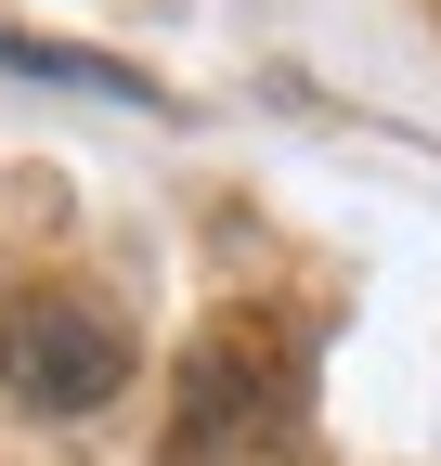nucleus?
<instances>
[{"label": "nucleus", "mask_w": 441, "mask_h": 466, "mask_svg": "<svg viewBox=\"0 0 441 466\" xmlns=\"http://www.w3.org/2000/svg\"><path fill=\"white\" fill-rule=\"evenodd\" d=\"M0 389L26 415H104L130 389V337L91 299H66V285H14L0 299Z\"/></svg>", "instance_id": "f257e3e1"}, {"label": "nucleus", "mask_w": 441, "mask_h": 466, "mask_svg": "<svg viewBox=\"0 0 441 466\" xmlns=\"http://www.w3.org/2000/svg\"><path fill=\"white\" fill-rule=\"evenodd\" d=\"M0 66H14V78H52V91H104V104H143V78H130V66H104V52H66V39H14V26H0Z\"/></svg>", "instance_id": "f03ea898"}]
</instances>
